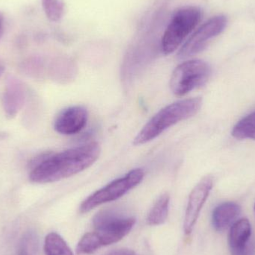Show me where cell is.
Segmentation results:
<instances>
[{"label":"cell","instance_id":"14","mask_svg":"<svg viewBox=\"0 0 255 255\" xmlns=\"http://www.w3.org/2000/svg\"><path fill=\"white\" fill-rule=\"evenodd\" d=\"M44 252L46 255H74L62 237L55 232L45 238Z\"/></svg>","mask_w":255,"mask_h":255},{"label":"cell","instance_id":"16","mask_svg":"<svg viewBox=\"0 0 255 255\" xmlns=\"http://www.w3.org/2000/svg\"><path fill=\"white\" fill-rule=\"evenodd\" d=\"M38 238L34 232H28L22 236L16 255H36L38 250Z\"/></svg>","mask_w":255,"mask_h":255},{"label":"cell","instance_id":"9","mask_svg":"<svg viewBox=\"0 0 255 255\" xmlns=\"http://www.w3.org/2000/svg\"><path fill=\"white\" fill-rule=\"evenodd\" d=\"M252 226L248 219L237 220L231 226L229 245L232 255H255L254 244L251 241Z\"/></svg>","mask_w":255,"mask_h":255},{"label":"cell","instance_id":"8","mask_svg":"<svg viewBox=\"0 0 255 255\" xmlns=\"http://www.w3.org/2000/svg\"><path fill=\"white\" fill-rule=\"evenodd\" d=\"M213 184V177L207 175L198 183L190 193L184 220V231L186 235H190L193 232L201 211L212 190Z\"/></svg>","mask_w":255,"mask_h":255},{"label":"cell","instance_id":"12","mask_svg":"<svg viewBox=\"0 0 255 255\" xmlns=\"http://www.w3.org/2000/svg\"><path fill=\"white\" fill-rule=\"evenodd\" d=\"M169 200L168 193H163L156 200L147 216V224L157 226L165 223L169 214Z\"/></svg>","mask_w":255,"mask_h":255},{"label":"cell","instance_id":"18","mask_svg":"<svg viewBox=\"0 0 255 255\" xmlns=\"http://www.w3.org/2000/svg\"><path fill=\"white\" fill-rule=\"evenodd\" d=\"M105 255H137L132 250L128 249H120V250H114Z\"/></svg>","mask_w":255,"mask_h":255},{"label":"cell","instance_id":"7","mask_svg":"<svg viewBox=\"0 0 255 255\" xmlns=\"http://www.w3.org/2000/svg\"><path fill=\"white\" fill-rule=\"evenodd\" d=\"M227 19L224 16H217L199 27L184 43L178 52L180 58H188L202 52L211 39L220 34L226 28Z\"/></svg>","mask_w":255,"mask_h":255},{"label":"cell","instance_id":"19","mask_svg":"<svg viewBox=\"0 0 255 255\" xmlns=\"http://www.w3.org/2000/svg\"><path fill=\"white\" fill-rule=\"evenodd\" d=\"M4 18L3 13L0 11V40L4 34Z\"/></svg>","mask_w":255,"mask_h":255},{"label":"cell","instance_id":"15","mask_svg":"<svg viewBox=\"0 0 255 255\" xmlns=\"http://www.w3.org/2000/svg\"><path fill=\"white\" fill-rule=\"evenodd\" d=\"M232 133L237 139L255 140V112L240 121L234 127Z\"/></svg>","mask_w":255,"mask_h":255},{"label":"cell","instance_id":"21","mask_svg":"<svg viewBox=\"0 0 255 255\" xmlns=\"http://www.w3.org/2000/svg\"></svg>","mask_w":255,"mask_h":255},{"label":"cell","instance_id":"10","mask_svg":"<svg viewBox=\"0 0 255 255\" xmlns=\"http://www.w3.org/2000/svg\"><path fill=\"white\" fill-rule=\"evenodd\" d=\"M88 120V111L85 108L73 106L64 109L57 116L54 128L61 134H76L86 127Z\"/></svg>","mask_w":255,"mask_h":255},{"label":"cell","instance_id":"20","mask_svg":"<svg viewBox=\"0 0 255 255\" xmlns=\"http://www.w3.org/2000/svg\"><path fill=\"white\" fill-rule=\"evenodd\" d=\"M4 65L0 62V77H1V75H2L3 72H4Z\"/></svg>","mask_w":255,"mask_h":255},{"label":"cell","instance_id":"17","mask_svg":"<svg viewBox=\"0 0 255 255\" xmlns=\"http://www.w3.org/2000/svg\"><path fill=\"white\" fill-rule=\"evenodd\" d=\"M42 5L48 19L59 21L64 13V4L61 0H41Z\"/></svg>","mask_w":255,"mask_h":255},{"label":"cell","instance_id":"2","mask_svg":"<svg viewBox=\"0 0 255 255\" xmlns=\"http://www.w3.org/2000/svg\"><path fill=\"white\" fill-rule=\"evenodd\" d=\"M135 219L114 211H103L93 220L94 230L85 234L78 244V255H88L122 241L134 226Z\"/></svg>","mask_w":255,"mask_h":255},{"label":"cell","instance_id":"6","mask_svg":"<svg viewBox=\"0 0 255 255\" xmlns=\"http://www.w3.org/2000/svg\"><path fill=\"white\" fill-rule=\"evenodd\" d=\"M210 66L202 60H190L179 64L170 79L171 91L177 97H184L205 85L211 76Z\"/></svg>","mask_w":255,"mask_h":255},{"label":"cell","instance_id":"3","mask_svg":"<svg viewBox=\"0 0 255 255\" xmlns=\"http://www.w3.org/2000/svg\"><path fill=\"white\" fill-rule=\"evenodd\" d=\"M202 105V99L196 97L180 100L166 106L141 129L133 139V145L147 143L169 128L195 116L200 110Z\"/></svg>","mask_w":255,"mask_h":255},{"label":"cell","instance_id":"13","mask_svg":"<svg viewBox=\"0 0 255 255\" xmlns=\"http://www.w3.org/2000/svg\"><path fill=\"white\" fill-rule=\"evenodd\" d=\"M24 91L20 85L11 84L7 87V91L4 93V111L9 117H13L22 106L24 99Z\"/></svg>","mask_w":255,"mask_h":255},{"label":"cell","instance_id":"1","mask_svg":"<svg viewBox=\"0 0 255 255\" xmlns=\"http://www.w3.org/2000/svg\"><path fill=\"white\" fill-rule=\"evenodd\" d=\"M101 153L97 142H90L56 154H47L37 162L29 179L36 184H48L76 175L92 166Z\"/></svg>","mask_w":255,"mask_h":255},{"label":"cell","instance_id":"5","mask_svg":"<svg viewBox=\"0 0 255 255\" xmlns=\"http://www.w3.org/2000/svg\"><path fill=\"white\" fill-rule=\"evenodd\" d=\"M143 178L144 172L142 169H132L124 177L112 181L88 196L80 205L79 211L82 214H85L103 204L121 199L128 192L140 184Z\"/></svg>","mask_w":255,"mask_h":255},{"label":"cell","instance_id":"4","mask_svg":"<svg viewBox=\"0 0 255 255\" xmlns=\"http://www.w3.org/2000/svg\"><path fill=\"white\" fill-rule=\"evenodd\" d=\"M201 10L196 7H184L177 10L166 27L161 40L165 55L173 53L196 28L201 19Z\"/></svg>","mask_w":255,"mask_h":255},{"label":"cell","instance_id":"11","mask_svg":"<svg viewBox=\"0 0 255 255\" xmlns=\"http://www.w3.org/2000/svg\"><path fill=\"white\" fill-rule=\"evenodd\" d=\"M241 212V206L235 202L220 204L213 211V226L217 232H224L237 221Z\"/></svg>","mask_w":255,"mask_h":255}]
</instances>
